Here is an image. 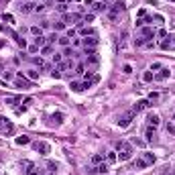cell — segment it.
<instances>
[{"label": "cell", "instance_id": "1", "mask_svg": "<svg viewBox=\"0 0 175 175\" xmlns=\"http://www.w3.org/2000/svg\"><path fill=\"white\" fill-rule=\"evenodd\" d=\"M116 151H118V161L124 163V161H130L132 155H135V151H132V145L126 141H120L116 142Z\"/></svg>", "mask_w": 175, "mask_h": 175}, {"label": "cell", "instance_id": "2", "mask_svg": "<svg viewBox=\"0 0 175 175\" xmlns=\"http://www.w3.org/2000/svg\"><path fill=\"white\" fill-rule=\"evenodd\" d=\"M12 81H14V86L20 88V90H31V88H33V81L29 80L22 71H16V77H14Z\"/></svg>", "mask_w": 175, "mask_h": 175}, {"label": "cell", "instance_id": "3", "mask_svg": "<svg viewBox=\"0 0 175 175\" xmlns=\"http://www.w3.org/2000/svg\"><path fill=\"white\" fill-rule=\"evenodd\" d=\"M92 86H94V84H92L90 77H86L84 81H71V84H69L71 92H84V90H88V88H92Z\"/></svg>", "mask_w": 175, "mask_h": 175}, {"label": "cell", "instance_id": "4", "mask_svg": "<svg viewBox=\"0 0 175 175\" xmlns=\"http://www.w3.org/2000/svg\"><path fill=\"white\" fill-rule=\"evenodd\" d=\"M122 10H124V2H116L114 6L108 10V19H110V20H116V19H118V14H120Z\"/></svg>", "mask_w": 175, "mask_h": 175}, {"label": "cell", "instance_id": "5", "mask_svg": "<svg viewBox=\"0 0 175 175\" xmlns=\"http://www.w3.org/2000/svg\"><path fill=\"white\" fill-rule=\"evenodd\" d=\"M132 118H135V110H130V112H126V114H122L120 118H118V126H120V128H126V126H130Z\"/></svg>", "mask_w": 175, "mask_h": 175}, {"label": "cell", "instance_id": "6", "mask_svg": "<svg viewBox=\"0 0 175 175\" xmlns=\"http://www.w3.org/2000/svg\"><path fill=\"white\" fill-rule=\"evenodd\" d=\"M106 173H108L106 163H100V165H94L92 169H88V175H106Z\"/></svg>", "mask_w": 175, "mask_h": 175}, {"label": "cell", "instance_id": "7", "mask_svg": "<svg viewBox=\"0 0 175 175\" xmlns=\"http://www.w3.org/2000/svg\"><path fill=\"white\" fill-rule=\"evenodd\" d=\"M33 149L37 151V153H41V155H47L49 151H51V147H49L45 141H37V142H33Z\"/></svg>", "mask_w": 175, "mask_h": 175}, {"label": "cell", "instance_id": "8", "mask_svg": "<svg viewBox=\"0 0 175 175\" xmlns=\"http://www.w3.org/2000/svg\"><path fill=\"white\" fill-rule=\"evenodd\" d=\"M141 37H142V39H155V37H157V31H155L153 27L145 25V27H141Z\"/></svg>", "mask_w": 175, "mask_h": 175}, {"label": "cell", "instance_id": "9", "mask_svg": "<svg viewBox=\"0 0 175 175\" xmlns=\"http://www.w3.org/2000/svg\"><path fill=\"white\" fill-rule=\"evenodd\" d=\"M10 132H12V124L4 116H0V135H10Z\"/></svg>", "mask_w": 175, "mask_h": 175}, {"label": "cell", "instance_id": "10", "mask_svg": "<svg viewBox=\"0 0 175 175\" xmlns=\"http://www.w3.org/2000/svg\"><path fill=\"white\" fill-rule=\"evenodd\" d=\"M159 124H161V118L155 114V112H151V114L147 116V126H151V128H159Z\"/></svg>", "mask_w": 175, "mask_h": 175}, {"label": "cell", "instance_id": "11", "mask_svg": "<svg viewBox=\"0 0 175 175\" xmlns=\"http://www.w3.org/2000/svg\"><path fill=\"white\" fill-rule=\"evenodd\" d=\"M77 20H81V14H77V12H65L63 14V22L65 25H74Z\"/></svg>", "mask_w": 175, "mask_h": 175}, {"label": "cell", "instance_id": "12", "mask_svg": "<svg viewBox=\"0 0 175 175\" xmlns=\"http://www.w3.org/2000/svg\"><path fill=\"white\" fill-rule=\"evenodd\" d=\"M169 75H171L169 67H161V69H159V71H157L155 75H153V80H155V81H163V80H167Z\"/></svg>", "mask_w": 175, "mask_h": 175}, {"label": "cell", "instance_id": "13", "mask_svg": "<svg viewBox=\"0 0 175 175\" xmlns=\"http://www.w3.org/2000/svg\"><path fill=\"white\" fill-rule=\"evenodd\" d=\"M149 106H151V102H149V98H147V100H139L135 106H132V110H135V114H139L141 110H145V108H149Z\"/></svg>", "mask_w": 175, "mask_h": 175}, {"label": "cell", "instance_id": "14", "mask_svg": "<svg viewBox=\"0 0 175 175\" xmlns=\"http://www.w3.org/2000/svg\"><path fill=\"white\" fill-rule=\"evenodd\" d=\"M159 47H161V49H165V51H167V49H173V47H175V43H173V41H171V37H169V35H167L165 39H161V43H159Z\"/></svg>", "mask_w": 175, "mask_h": 175}, {"label": "cell", "instance_id": "15", "mask_svg": "<svg viewBox=\"0 0 175 175\" xmlns=\"http://www.w3.org/2000/svg\"><path fill=\"white\" fill-rule=\"evenodd\" d=\"M10 37H12V39H14V43H16V45H19V47L27 49V41L22 39V37H20V35H16V33H14V31H10Z\"/></svg>", "mask_w": 175, "mask_h": 175}, {"label": "cell", "instance_id": "16", "mask_svg": "<svg viewBox=\"0 0 175 175\" xmlns=\"http://www.w3.org/2000/svg\"><path fill=\"white\" fill-rule=\"evenodd\" d=\"M145 141H147V142H153V141H155V128L147 126V130H145Z\"/></svg>", "mask_w": 175, "mask_h": 175}, {"label": "cell", "instance_id": "17", "mask_svg": "<svg viewBox=\"0 0 175 175\" xmlns=\"http://www.w3.org/2000/svg\"><path fill=\"white\" fill-rule=\"evenodd\" d=\"M35 6H37V4H33V2H25V4L20 6V12L29 14V12H33V10H35Z\"/></svg>", "mask_w": 175, "mask_h": 175}, {"label": "cell", "instance_id": "18", "mask_svg": "<svg viewBox=\"0 0 175 175\" xmlns=\"http://www.w3.org/2000/svg\"><path fill=\"white\" fill-rule=\"evenodd\" d=\"M27 77H29L31 81H37V80H39V69H35V67L27 69Z\"/></svg>", "mask_w": 175, "mask_h": 175}, {"label": "cell", "instance_id": "19", "mask_svg": "<svg viewBox=\"0 0 175 175\" xmlns=\"http://www.w3.org/2000/svg\"><path fill=\"white\" fill-rule=\"evenodd\" d=\"M33 45H37V47H45V45H47V37H43V35H39V37H35V43Z\"/></svg>", "mask_w": 175, "mask_h": 175}, {"label": "cell", "instance_id": "20", "mask_svg": "<svg viewBox=\"0 0 175 175\" xmlns=\"http://www.w3.org/2000/svg\"><path fill=\"white\" fill-rule=\"evenodd\" d=\"M98 61H100V57H98V53H92V55H88L86 63H88V65H98Z\"/></svg>", "mask_w": 175, "mask_h": 175}, {"label": "cell", "instance_id": "21", "mask_svg": "<svg viewBox=\"0 0 175 175\" xmlns=\"http://www.w3.org/2000/svg\"><path fill=\"white\" fill-rule=\"evenodd\" d=\"M80 35H84V37H96V31L94 29H88V27H81Z\"/></svg>", "mask_w": 175, "mask_h": 175}, {"label": "cell", "instance_id": "22", "mask_svg": "<svg viewBox=\"0 0 175 175\" xmlns=\"http://www.w3.org/2000/svg\"><path fill=\"white\" fill-rule=\"evenodd\" d=\"M92 8H94V12H104L108 6L104 4V2H94V4H92Z\"/></svg>", "mask_w": 175, "mask_h": 175}, {"label": "cell", "instance_id": "23", "mask_svg": "<svg viewBox=\"0 0 175 175\" xmlns=\"http://www.w3.org/2000/svg\"><path fill=\"white\" fill-rule=\"evenodd\" d=\"M2 77H4V81H10L16 77V74H14L12 69H6V71H2Z\"/></svg>", "mask_w": 175, "mask_h": 175}, {"label": "cell", "instance_id": "24", "mask_svg": "<svg viewBox=\"0 0 175 175\" xmlns=\"http://www.w3.org/2000/svg\"><path fill=\"white\" fill-rule=\"evenodd\" d=\"M61 122H63V114H61V112H57V114L51 116V124H57V126H59Z\"/></svg>", "mask_w": 175, "mask_h": 175}, {"label": "cell", "instance_id": "25", "mask_svg": "<svg viewBox=\"0 0 175 175\" xmlns=\"http://www.w3.org/2000/svg\"><path fill=\"white\" fill-rule=\"evenodd\" d=\"M145 167H149L145 159H136V161L132 163V169H145Z\"/></svg>", "mask_w": 175, "mask_h": 175}, {"label": "cell", "instance_id": "26", "mask_svg": "<svg viewBox=\"0 0 175 175\" xmlns=\"http://www.w3.org/2000/svg\"><path fill=\"white\" fill-rule=\"evenodd\" d=\"M106 161L108 163H116L118 161V153H116V151H110V153L106 155Z\"/></svg>", "mask_w": 175, "mask_h": 175}, {"label": "cell", "instance_id": "27", "mask_svg": "<svg viewBox=\"0 0 175 175\" xmlns=\"http://www.w3.org/2000/svg\"><path fill=\"white\" fill-rule=\"evenodd\" d=\"M53 51H55V47H53V45H49V43L45 45V47H41V53H43V55H51Z\"/></svg>", "mask_w": 175, "mask_h": 175}, {"label": "cell", "instance_id": "28", "mask_svg": "<svg viewBox=\"0 0 175 175\" xmlns=\"http://www.w3.org/2000/svg\"><path fill=\"white\" fill-rule=\"evenodd\" d=\"M57 43H59L61 47H69V43H71V41H69V37L65 35V37H59V39H57Z\"/></svg>", "mask_w": 175, "mask_h": 175}, {"label": "cell", "instance_id": "29", "mask_svg": "<svg viewBox=\"0 0 175 175\" xmlns=\"http://www.w3.org/2000/svg\"><path fill=\"white\" fill-rule=\"evenodd\" d=\"M142 159L147 161V165H153V163H155V155H153V153H145Z\"/></svg>", "mask_w": 175, "mask_h": 175}, {"label": "cell", "instance_id": "30", "mask_svg": "<svg viewBox=\"0 0 175 175\" xmlns=\"http://www.w3.org/2000/svg\"><path fill=\"white\" fill-rule=\"evenodd\" d=\"M31 31V35H35V37H39V35H43V29L41 27H37V25H33V27L29 29Z\"/></svg>", "mask_w": 175, "mask_h": 175}, {"label": "cell", "instance_id": "31", "mask_svg": "<svg viewBox=\"0 0 175 175\" xmlns=\"http://www.w3.org/2000/svg\"><path fill=\"white\" fill-rule=\"evenodd\" d=\"M100 163H104V155H100V153H98V155L92 157V165H100Z\"/></svg>", "mask_w": 175, "mask_h": 175}, {"label": "cell", "instance_id": "32", "mask_svg": "<svg viewBox=\"0 0 175 175\" xmlns=\"http://www.w3.org/2000/svg\"><path fill=\"white\" fill-rule=\"evenodd\" d=\"M153 71H151V69H149V71H145V74H142V81H153Z\"/></svg>", "mask_w": 175, "mask_h": 175}, {"label": "cell", "instance_id": "33", "mask_svg": "<svg viewBox=\"0 0 175 175\" xmlns=\"http://www.w3.org/2000/svg\"><path fill=\"white\" fill-rule=\"evenodd\" d=\"M57 39H59V37H57V33H51V35L47 37V43H49V45H55V43H57Z\"/></svg>", "mask_w": 175, "mask_h": 175}, {"label": "cell", "instance_id": "34", "mask_svg": "<svg viewBox=\"0 0 175 175\" xmlns=\"http://www.w3.org/2000/svg\"><path fill=\"white\" fill-rule=\"evenodd\" d=\"M63 55L65 57H75V51L71 47H63Z\"/></svg>", "mask_w": 175, "mask_h": 175}, {"label": "cell", "instance_id": "35", "mask_svg": "<svg viewBox=\"0 0 175 175\" xmlns=\"http://www.w3.org/2000/svg\"><path fill=\"white\" fill-rule=\"evenodd\" d=\"M29 142H31L29 136H19V139H16V145H29Z\"/></svg>", "mask_w": 175, "mask_h": 175}, {"label": "cell", "instance_id": "36", "mask_svg": "<svg viewBox=\"0 0 175 175\" xmlns=\"http://www.w3.org/2000/svg\"><path fill=\"white\" fill-rule=\"evenodd\" d=\"M2 20H4V22H10V25H12V22H14V16H12V14H6V12H4V14H2Z\"/></svg>", "mask_w": 175, "mask_h": 175}, {"label": "cell", "instance_id": "37", "mask_svg": "<svg viewBox=\"0 0 175 175\" xmlns=\"http://www.w3.org/2000/svg\"><path fill=\"white\" fill-rule=\"evenodd\" d=\"M75 74H77V75H84V74H86V65H84V63H80V65L75 67Z\"/></svg>", "mask_w": 175, "mask_h": 175}, {"label": "cell", "instance_id": "38", "mask_svg": "<svg viewBox=\"0 0 175 175\" xmlns=\"http://www.w3.org/2000/svg\"><path fill=\"white\" fill-rule=\"evenodd\" d=\"M81 20H84V22H92V20H94V12L84 14V16H81Z\"/></svg>", "mask_w": 175, "mask_h": 175}, {"label": "cell", "instance_id": "39", "mask_svg": "<svg viewBox=\"0 0 175 175\" xmlns=\"http://www.w3.org/2000/svg\"><path fill=\"white\" fill-rule=\"evenodd\" d=\"M55 31H63V29H65V22H63V20H61V22H55Z\"/></svg>", "mask_w": 175, "mask_h": 175}, {"label": "cell", "instance_id": "40", "mask_svg": "<svg viewBox=\"0 0 175 175\" xmlns=\"http://www.w3.org/2000/svg\"><path fill=\"white\" fill-rule=\"evenodd\" d=\"M51 77H53V80H59V77H61V71H59V69H53V71H51Z\"/></svg>", "mask_w": 175, "mask_h": 175}, {"label": "cell", "instance_id": "41", "mask_svg": "<svg viewBox=\"0 0 175 175\" xmlns=\"http://www.w3.org/2000/svg\"><path fill=\"white\" fill-rule=\"evenodd\" d=\"M61 57H63V53H55L53 55V63H61Z\"/></svg>", "mask_w": 175, "mask_h": 175}, {"label": "cell", "instance_id": "42", "mask_svg": "<svg viewBox=\"0 0 175 175\" xmlns=\"http://www.w3.org/2000/svg\"><path fill=\"white\" fill-rule=\"evenodd\" d=\"M157 37H161V39H165V37H167V31H165V29H161V31H157Z\"/></svg>", "mask_w": 175, "mask_h": 175}, {"label": "cell", "instance_id": "43", "mask_svg": "<svg viewBox=\"0 0 175 175\" xmlns=\"http://www.w3.org/2000/svg\"><path fill=\"white\" fill-rule=\"evenodd\" d=\"M145 43H147V39H136V47H145Z\"/></svg>", "mask_w": 175, "mask_h": 175}, {"label": "cell", "instance_id": "44", "mask_svg": "<svg viewBox=\"0 0 175 175\" xmlns=\"http://www.w3.org/2000/svg\"><path fill=\"white\" fill-rule=\"evenodd\" d=\"M161 67H163L161 63H153V65H151V71H159Z\"/></svg>", "mask_w": 175, "mask_h": 175}, {"label": "cell", "instance_id": "45", "mask_svg": "<svg viewBox=\"0 0 175 175\" xmlns=\"http://www.w3.org/2000/svg\"><path fill=\"white\" fill-rule=\"evenodd\" d=\"M122 71H124V74H132V67H130V65H124V67H122Z\"/></svg>", "mask_w": 175, "mask_h": 175}, {"label": "cell", "instance_id": "46", "mask_svg": "<svg viewBox=\"0 0 175 175\" xmlns=\"http://www.w3.org/2000/svg\"><path fill=\"white\" fill-rule=\"evenodd\" d=\"M167 132H171V135H175V124H167Z\"/></svg>", "mask_w": 175, "mask_h": 175}, {"label": "cell", "instance_id": "47", "mask_svg": "<svg viewBox=\"0 0 175 175\" xmlns=\"http://www.w3.org/2000/svg\"><path fill=\"white\" fill-rule=\"evenodd\" d=\"M57 10H59V12H65V10H67V4H59Z\"/></svg>", "mask_w": 175, "mask_h": 175}, {"label": "cell", "instance_id": "48", "mask_svg": "<svg viewBox=\"0 0 175 175\" xmlns=\"http://www.w3.org/2000/svg\"><path fill=\"white\" fill-rule=\"evenodd\" d=\"M71 45H74V47H80V45H81V39H74V41H71Z\"/></svg>", "mask_w": 175, "mask_h": 175}, {"label": "cell", "instance_id": "49", "mask_svg": "<svg viewBox=\"0 0 175 175\" xmlns=\"http://www.w3.org/2000/svg\"><path fill=\"white\" fill-rule=\"evenodd\" d=\"M29 51H31V53H37V51H39V47H37V45H31V47H29Z\"/></svg>", "mask_w": 175, "mask_h": 175}, {"label": "cell", "instance_id": "50", "mask_svg": "<svg viewBox=\"0 0 175 175\" xmlns=\"http://www.w3.org/2000/svg\"><path fill=\"white\" fill-rule=\"evenodd\" d=\"M74 35H75V31H74V29H69V31H67V37H69V39H74Z\"/></svg>", "mask_w": 175, "mask_h": 175}, {"label": "cell", "instance_id": "51", "mask_svg": "<svg viewBox=\"0 0 175 175\" xmlns=\"http://www.w3.org/2000/svg\"><path fill=\"white\" fill-rule=\"evenodd\" d=\"M155 22H157V25H161V22H163V16H159V14H157V16H155Z\"/></svg>", "mask_w": 175, "mask_h": 175}, {"label": "cell", "instance_id": "52", "mask_svg": "<svg viewBox=\"0 0 175 175\" xmlns=\"http://www.w3.org/2000/svg\"><path fill=\"white\" fill-rule=\"evenodd\" d=\"M86 2V6H90V4H94V0H84Z\"/></svg>", "mask_w": 175, "mask_h": 175}, {"label": "cell", "instance_id": "53", "mask_svg": "<svg viewBox=\"0 0 175 175\" xmlns=\"http://www.w3.org/2000/svg\"><path fill=\"white\" fill-rule=\"evenodd\" d=\"M171 2H175V0H171Z\"/></svg>", "mask_w": 175, "mask_h": 175}, {"label": "cell", "instance_id": "54", "mask_svg": "<svg viewBox=\"0 0 175 175\" xmlns=\"http://www.w3.org/2000/svg\"><path fill=\"white\" fill-rule=\"evenodd\" d=\"M20 2H22V0H20Z\"/></svg>", "mask_w": 175, "mask_h": 175}]
</instances>
